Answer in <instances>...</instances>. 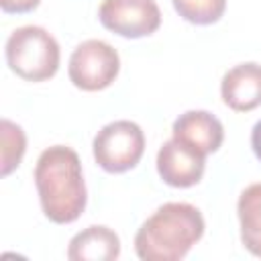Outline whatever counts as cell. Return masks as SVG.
I'll use <instances>...</instances> for the list:
<instances>
[{"mask_svg":"<svg viewBox=\"0 0 261 261\" xmlns=\"http://www.w3.org/2000/svg\"><path fill=\"white\" fill-rule=\"evenodd\" d=\"M43 214L55 224H69L82 216L88 202L80 155L67 145L47 147L33 171Z\"/></svg>","mask_w":261,"mask_h":261,"instance_id":"6da1fadb","label":"cell"},{"mask_svg":"<svg viewBox=\"0 0 261 261\" xmlns=\"http://www.w3.org/2000/svg\"><path fill=\"white\" fill-rule=\"evenodd\" d=\"M204 216L188 202L159 206L137 230L135 253L143 261H179L204 237Z\"/></svg>","mask_w":261,"mask_h":261,"instance_id":"7a4b0ae2","label":"cell"},{"mask_svg":"<svg viewBox=\"0 0 261 261\" xmlns=\"http://www.w3.org/2000/svg\"><path fill=\"white\" fill-rule=\"evenodd\" d=\"M4 57L12 73L27 82H45L59 69V43L55 37L37 24L14 29L4 45Z\"/></svg>","mask_w":261,"mask_h":261,"instance_id":"3957f363","label":"cell"},{"mask_svg":"<svg viewBox=\"0 0 261 261\" xmlns=\"http://www.w3.org/2000/svg\"><path fill=\"white\" fill-rule=\"evenodd\" d=\"M145 153V133L133 120H112L104 124L94 141V161L106 173H124L141 161Z\"/></svg>","mask_w":261,"mask_h":261,"instance_id":"277c9868","label":"cell"},{"mask_svg":"<svg viewBox=\"0 0 261 261\" xmlns=\"http://www.w3.org/2000/svg\"><path fill=\"white\" fill-rule=\"evenodd\" d=\"M120 71V55L118 51L102 41V39H88L80 43L67 63L69 82L84 92H100L108 88Z\"/></svg>","mask_w":261,"mask_h":261,"instance_id":"5b68a950","label":"cell"},{"mask_svg":"<svg viewBox=\"0 0 261 261\" xmlns=\"http://www.w3.org/2000/svg\"><path fill=\"white\" fill-rule=\"evenodd\" d=\"M98 18L104 29L124 39L149 37L161 27V10L155 0H102Z\"/></svg>","mask_w":261,"mask_h":261,"instance_id":"8992f818","label":"cell"},{"mask_svg":"<svg viewBox=\"0 0 261 261\" xmlns=\"http://www.w3.org/2000/svg\"><path fill=\"white\" fill-rule=\"evenodd\" d=\"M155 165H157L159 177L167 186L192 188V186L200 184V179L204 175L206 157L171 137L169 141H165L159 147Z\"/></svg>","mask_w":261,"mask_h":261,"instance_id":"52a82bcc","label":"cell"},{"mask_svg":"<svg viewBox=\"0 0 261 261\" xmlns=\"http://www.w3.org/2000/svg\"><path fill=\"white\" fill-rule=\"evenodd\" d=\"M171 137L206 157L220 149L224 128L222 122L208 110H186L173 120Z\"/></svg>","mask_w":261,"mask_h":261,"instance_id":"ba28073f","label":"cell"},{"mask_svg":"<svg viewBox=\"0 0 261 261\" xmlns=\"http://www.w3.org/2000/svg\"><path fill=\"white\" fill-rule=\"evenodd\" d=\"M220 96L234 112H251L261 106V65L245 61L230 67L222 75Z\"/></svg>","mask_w":261,"mask_h":261,"instance_id":"9c48e42d","label":"cell"},{"mask_svg":"<svg viewBox=\"0 0 261 261\" xmlns=\"http://www.w3.org/2000/svg\"><path fill=\"white\" fill-rule=\"evenodd\" d=\"M120 255L118 234L104 226L92 224L71 237L67 247V259L71 261H114Z\"/></svg>","mask_w":261,"mask_h":261,"instance_id":"30bf717a","label":"cell"},{"mask_svg":"<svg viewBox=\"0 0 261 261\" xmlns=\"http://www.w3.org/2000/svg\"><path fill=\"white\" fill-rule=\"evenodd\" d=\"M237 214L243 247L251 255L261 257V181L251 184L241 192Z\"/></svg>","mask_w":261,"mask_h":261,"instance_id":"8fae6325","label":"cell"},{"mask_svg":"<svg viewBox=\"0 0 261 261\" xmlns=\"http://www.w3.org/2000/svg\"><path fill=\"white\" fill-rule=\"evenodd\" d=\"M27 151V135L20 124L2 118L0 120V173L10 175L22 161Z\"/></svg>","mask_w":261,"mask_h":261,"instance_id":"7c38bea8","label":"cell"},{"mask_svg":"<svg viewBox=\"0 0 261 261\" xmlns=\"http://www.w3.org/2000/svg\"><path fill=\"white\" fill-rule=\"evenodd\" d=\"M175 12L192 24H214L224 16L226 0H171Z\"/></svg>","mask_w":261,"mask_h":261,"instance_id":"4fadbf2b","label":"cell"},{"mask_svg":"<svg viewBox=\"0 0 261 261\" xmlns=\"http://www.w3.org/2000/svg\"><path fill=\"white\" fill-rule=\"evenodd\" d=\"M41 4V0H0V8L6 14H24L35 10Z\"/></svg>","mask_w":261,"mask_h":261,"instance_id":"5bb4252c","label":"cell"},{"mask_svg":"<svg viewBox=\"0 0 261 261\" xmlns=\"http://www.w3.org/2000/svg\"><path fill=\"white\" fill-rule=\"evenodd\" d=\"M251 149H253L255 157L261 161V120H257L251 130Z\"/></svg>","mask_w":261,"mask_h":261,"instance_id":"9a60e30c","label":"cell"}]
</instances>
